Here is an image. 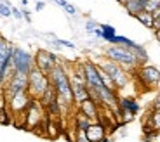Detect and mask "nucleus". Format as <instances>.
Instances as JSON below:
<instances>
[{
  "label": "nucleus",
  "mask_w": 160,
  "mask_h": 142,
  "mask_svg": "<svg viewBox=\"0 0 160 142\" xmlns=\"http://www.w3.org/2000/svg\"><path fill=\"white\" fill-rule=\"evenodd\" d=\"M49 82H51L52 88L56 90L58 101H59V106L63 111H68L75 106L73 102V90H72V80L68 75V68L66 63L59 61L54 69L49 73Z\"/></svg>",
  "instance_id": "1"
},
{
  "label": "nucleus",
  "mask_w": 160,
  "mask_h": 142,
  "mask_svg": "<svg viewBox=\"0 0 160 142\" xmlns=\"http://www.w3.org/2000/svg\"><path fill=\"white\" fill-rule=\"evenodd\" d=\"M104 57L113 61V63H117V64H120V66L124 68L125 71H129V73H131V71H136L138 68H139L134 54H132L129 49L120 47V45H108V47H104Z\"/></svg>",
  "instance_id": "2"
},
{
  "label": "nucleus",
  "mask_w": 160,
  "mask_h": 142,
  "mask_svg": "<svg viewBox=\"0 0 160 142\" xmlns=\"http://www.w3.org/2000/svg\"><path fill=\"white\" fill-rule=\"evenodd\" d=\"M96 64L99 66V69H103L104 73L110 76V80L113 82L117 92H118V90H124V88L129 85V82H131L129 71H125L124 68L120 66V64L113 63V61L106 59V57H101V61H98Z\"/></svg>",
  "instance_id": "3"
},
{
  "label": "nucleus",
  "mask_w": 160,
  "mask_h": 142,
  "mask_svg": "<svg viewBox=\"0 0 160 142\" xmlns=\"http://www.w3.org/2000/svg\"><path fill=\"white\" fill-rule=\"evenodd\" d=\"M49 87H51L49 75L42 73L38 68H33L28 73V94L32 95V99H37V101H38Z\"/></svg>",
  "instance_id": "4"
},
{
  "label": "nucleus",
  "mask_w": 160,
  "mask_h": 142,
  "mask_svg": "<svg viewBox=\"0 0 160 142\" xmlns=\"http://www.w3.org/2000/svg\"><path fill=\"white\" fill-rule=\"evenodd\" d=\"M12 66L16 69V73H23L28 75L30 71L35 68V57L32 52H28L26 49L14 45V54H12Z\"/></svg>",
  "instance_id": "5"
},
{
  "label": "nucleus",
  "mask_w": 160,
  "mask_h": 142,
  "mask_svg": "<svg viewBox=\"0 0 160 142\" xmlns=\"http://www.w3.org/2000/svg\"><path fill=\"white\" fill-rule=\"evenodd\" d=\"M33 57H35V68H38V69L42 71V73H45V75H49V73L59 64V57H58L54 52L47 50V49H38Z\"/></svg>",
  "instance_id": "6"
},
{
  "label": "nucleus",
  "mask_w": 160,
  "mask_h": 142,
  "mask_svg": "<svg viewBox=\"0 0 160 142\" xmlns=\"http://www.w3.org/2000/svg\"><path fill=\"white\" fill-rule=\"evenodd\" d=\"M44 115H45V109L42 107V104H40L37 99H32L30 106L24 111V116H26V126H24V128H26V130L37 128L42 121H45Z\"/></svg>",
  "instance_id": "7"
},
{
  "label": "nucleus",
  "mask_w": 160,
  "mask_h": 142,
  "mask_svg": "<svg viewBox=\"0 0 160 142\" xmlns=\"http://www.w3.org/2000/svg\"><path fill=\"white\" fill-rule=\"evenodd\" d=\"M136 78L139 80L143 85H146L148 88L155 87L160 83V69L152 64H143L136 69Z\"/></svg>",
  "instance_id": "8"
},
{
  "label": "nucleus",
  "mask_w": 160,
  "mask_h": 142,
  "mask_svg": "<svg viewBox=\"0 0 160 142\" xmlns=\"http://www.w3.org/2000/svg\"><path fill=\"white\" fill-rule=\"evenodd\" d=\"M4 88H5L7 101H9L11 97H14L16 94L28 92V75H23V73H14Z\"/></svg>",
  "instance_id": "9"
},
{
  "label": "nucleus",
  "mask_w": 160,
  "mask_h": 142,
  "mask_svg": "<svg viewBox=\"0 0 160 142\" xmlns=\"http://www.w3.org/2000/svg\"><path fill=\"white\" fill-rule=\"evenodd\" d=\"M32 102V95L28 92H21V94H16L14 97H11L7 101V111L11 113L12 116H18V115H23L26 107L30 106Z\"/></svg>",
  "instance_id": "10"
},
{
  "label": "nucleus",
  "mask_w": 160,
  "mask_h": 142,
  "mask_svg": "<svg viewBox=\"0 0 160 142\" xmlns=\"http://www.w3.org/2000/svg\"><path fill=\"white\" fill-rule=\"evenodd\" d=\"M82 68H84V75H85V85L89 88L103 87V82H101V76H99V68L94 61H84Z\"/></svg>",
  "instance_id": "11"
},
{
  "label": "nucleus",
  "mask_w": 160,
  "mask_h": 142,
  "mask_svg": "<svg viewBox=\"0 0 160 142\" xmlns=\"http://www.w3.org/2000/svg\"><path fill=\"white\" fill-rule=\"evenodd\" d=\"M89 142H103L106 139V126L99 121H94L87 130H85Z\"/></svg>",
  "instance_id": "12"
},
{
  "label": "nucleus",
  "mask_w": 160,
  "mask_h": 142,
  "mask_svg": "<svg viewBox=\"0 0 160 142\" xmlns=\"http://www.w3.org/2000/svg\"><path fill=\"white\" fill-rule=\"evenodd\" d=\"M72 90H73V102L75 106L78 107L82 102L89 101V88L85 83H77V82H72Z\"/></svg>",
  "instance_id": "13"
},
{
  "label": "nucleus",
  "mask_w": 160,
  "mask_h": 142,
  "mask_svg": "<svg viewBox=\"0 0 160 142\" xmlns=\"http://www.w3.org/2000/svg\"><path fill=\"white\" fill-rule=\"evenodd\" d=\"M78 111L82 113V115L87 116L89 120H92V121H99V106H98L94 101H91V99L80 104Z\"/></svg>",
  "instance_id": "14"
},
{
  "label": "nucleus",
  "mask_w": 160,
  "mask_h": 142,
  "mask_svg": "<svg viewBox=\"0 0 160 142\" xmlns=\"http://www.w3.org/2000/svg\"><path fill=\"white\" fill-rule=\"evenodd\" d=\"M144 132H157L160 134V109H152V113L146 118L144 123Z\"/></svg>",
  "instance_id": "15"
},
{
  "label": "nucleus",
  "mask_w": 160,
  "mask_h": 142,
  "mask_svg": "<svg viewBox=\"0 0 160 142\" xmlns=\"http://www.w3.org/2000/svg\"><path fill=\"white\" fill-rule=\"evenodd\" d=\"M118 109L129 111V113H132V115L136 116L141 111V106L134 97H118Z\"/></svg>",
  "instance_id": "16"
},
{
  "label": "nucleus",
  "mask_w": 160,
  "mask_h": 142,
  "mask_svg": "<svg viewBox=\"0 0 160 142\" xmlns=\"http://www.w3.org/2000/svg\"><path fill=\"white\" fill-rule=\"evenodd\" d=\"M144 2H146V0H127L124 7L132 17H136L139 12L144 11Z\"/></svg>",
  "instance_id": "17"
},
{
  "label": "nucleus",
  "mask_w": 160,
  "mask_h": 142,
  "mask_svg": "<svg viewBox=\"0 0 160 142\" xmlns=\"http://www.w3.org/2000/svg\"><path fill=\"white\" fill-rule=\"evenodd\" d=\"M92 123H94L92 120H89L85 115H82L80 111H77V115H75V130H84L85 132Z\"/></svg>",
  "instance_id": "18"
},
{
  "label": "nucleus",
  "mask_w": 160,
  "mask_h": 142,
  "mask_svg": "<svg viewBox=\"0 0 160 142\" xmlns=\"http://www.w3.org/2000/svg\"><path fill=\"white\" fill-rule=\"evenodd\" d=\"M99 28H101V31H103V40L106 42V44H110L112 45V42H113V38L117 36V30H115V26H112V24H99Z\"/></svg>",
  "instance_id": "19"
},
{
  "label": "nucleus",
  "mask_w": 160,
  "mask_h": 142,
  "mask_svg": "<svg viewBox=\"0 0 160 142\" xmlns=\"http://www.w3.org/2000/svg\"><path fill=\"white\" fill-rule=\"evenodd\" d=\"M136 19L139 21V23L143 24L144 28H148V30H153V14H150V12L143 11V12H139V14L136 16Z\"/></svg>",
  "instance_id": "20"
},
{
  "label": "nucleus",
  "mask_w": 160,
  "mask_h": 142,
  "mask_svg": "<svg viewBox=\"0 0 160 142\" xmlns=\"http://www.w3.org/2000/svg\"><path fill=\"white\" fill-rule=\"evenodd\" d=\"M136 44L138 42H134V40L127 38V36H124V35H117L112 42V45H120V47H125V49H132Z\"/></svg>",
  "instance_id": "21"
},
{
  "label": "nucleus",
  "mask_w": 160,
  "mask_h": 142,
  "mask_svg": "<svg viewBox=\"0 0 160 142\" xmlns=\"http://www.w3.org/2000/svg\"><path fill=\"white\" fill-rule=\"evenodd\" d=\"M12 47H14V45H12L7 38H2V40H0V66H2V63L5 61V57H7V54L11 52Z\"/></svg>",
  "instance_id": "22"
},
{
  "label": "nucleus",
  "mask_w": 160,
  "mask_h": 142,
  "mask_svg": "<svg viewBox=\"0 0 160 142\" xmlns=\"http://www.w3.org/2000/svg\"><path fill=\"white\" fill-rule=\"evenodd\" d=\"M52 45H56V49L61 47H66V49H75L77 45L70 40H63V38H58V36H52Z\"/></svg>",
  "instance_id": "23"
},
{
  "label": "nucleus",
  "mask_w": 160,
  "mask_h": 142,
  "mask_svg": "<svg viewBox=\"0 0 160 142\" xmlns=\"http://www.w3.org/2000/svg\"><path fill=\"white\" fill-rule=\"evenodd\" d=\"M158 9H160V0H146L144 2V11L150 12V14H153Z\"/></svg>",
  "instance_id": "24"
},
{
  "label": "nucleus",
  "mask_w": 160,
  "mask_h": 142,
  "mask_svg": "<svg viewBox=\"0 0 160 142\" xmlns=\"http://www.w3.org/2000/svg\"><path fill=\"white\" fill-rule=\"evenodd\" d=\"M98 26H99V23L94 21V19H87V21H85V31H87L89 35H92V33L96 31Z\"/></svg>",
  "instance_id": "25"
},
{
  "label": "nucleus",
  "mask_w": 160,
  "mask_h": 142,
  "mask_svg": "<svg viewBox=\"0 0 160 142\" xmlns=\"http://www.w3.org/2000/svg\"><path fill=\"white\" fill-rule=\"evenodd\" d=\"M75 142H89L84 130H75Z\"/></svg>",
  "instance_id": "26"
},
{
  "label": "nucleus",
  "mask_w": 160,
  "mask_h": 142,
  "mask_svg": "<svg viewBox=\"0 0 160 142\" xmlns=\"http://www.w3.org/2000/svg\"><path fill=\"white\" fill-rule=\"evenodd\" d=\"M160 30V9L153 12V31Z\"/></svg>",
  "instance_id": "27"
},
{
  "label": "nucleus",
  "mask_w": 160,
  "mask_h": 142,
  "mask_svg": "<svg viewBox=\"0 0 160 142\" xmlns=\"http://www.w3.org/2000/svg\"><path fill=\"white\" fill-rule=\"evenodd\" d=\"M0 107H7V95H5V88L0 87Z\"/></svg>",
  "instance_id": "28"
},
{
  "label": "nucleus",
  "mask_w": 160,
  "mask_h": 142,
  "mask_svg": "<svg viewBox=\"0 0 160 142\" xmlns=\"http://www.w3.org/2000/svg\"><path fill=\"white\" fill-rule=\"evenodd\" d=\"M11 11H12V17H14V19H23V11H21V9H18V7L12 5Z\"/></svg>",
  "instance_id": "29"
},
{
  "label": "nucleus",
  "mask_w": 160,
  "mask_h": 142,
  "mask_svg": "<svg viewBox=\"0 0 160 142\" xmlns=\"http://www.w3.org/2000/svg\"><path fill=\"white\" fill-rule=\"evenodd\" d=\"M152 109H160V90H158V94H157V97L153 99V102H152Z\"/></svg>",
  "instance_id": "30"
},
{
  "label": "nucleus",
  "mask_w": 160,
  "mask_h": 142,
  "mask_svg": "<svg viewBox=\"0 0 160 142\" xmlns=\"http://www.w3.org/2000/svg\"><path fill=\"white\" fill-rule=\"evenodd\" d=\"M64 11L68 12L70 16H75V14H77V7H75V5H72V4L66 5V9H64Z\"/></svg>",
  "instance_id": "31"
},
{
  "label": "nucleus",
  "mask_w": 160,
  "mask_h": 142,
  "mask_svg": "<svg viewBox=\"0 0 160 142\" xmlns=\"http://www.w3.org/2000/svg\"><path fill=\"white\" fill-rule=\"evenodd\" d=\"M44 9H45V2L38 0V2L35 4V11H37V12H40V11H44Z\"/></svg>",
  "instance_id": "32"
},
{
  "label": "nucleus",
  "mask_w": 160,
  "mask_h": 142,
  "mask_svg": "<svg viewBox=\"0 0 160 142\" xmlns=\"http://www.w3.org/2000/svg\"><path fill=\"white\" fill-rule=\"evenodd\" d=\"M54 4H56V5H59L61 9H66V5H68L70 2H68V0H54Z\"/></svg>",
  "instance_id": "33"
},
{
  "label": "nucleus",
  "mask_w": 160,
  "mask_h": 142,
  "mask_svg": "<svg viewBox=\"0 0 160 142\" xmlns=\"http://www.w3.org/2000/svg\"><path fill=\"white\" fill-rule=\"evenodd\" d=\"M21 7H28V0H21Z\"/></svg>",
  "instance_id": "34"
},
{
  "label": "nucleus",
  "mask_w": 160,
  "mask_h": 142,
  "mask_svg": "<svg viewBox=\"0 0 160 142\" xmlns=\"http://www.w3.org/2000/svg\"><path fill=\"white\" fill-rule=\"evenodd\" d=\"M155 36H157V40H158V44H160V30H157V31H155Z\"/></svg>",
  "instance_id": "35"
},
{
  "label": "nucleus",
  "mask_w": 160,
  "mask_h": 142,
  "mask_svg": "<svg viewBox=\"0 0 160 142\" xmlns=\"http://www.w3.org/2000/svg\"><path fill=\"white\" fill-rule=\"evenodd\" d=\"M117 2H118V4H122V5H125V2H127V0H117Z\"/></svg>",
  "instance_id": "36"
}]
</instances>
